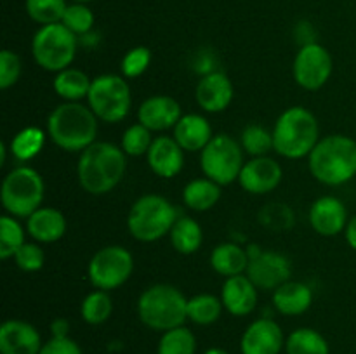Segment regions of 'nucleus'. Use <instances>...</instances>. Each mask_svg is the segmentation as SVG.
<instances>
[{
	"mask_svg": "<svg viewBox=\"0 0 356 354\" xmlns=\"http://www.w3.org/2000/svg\"><path fill=\"white\" fill-rule=\"evenodd\" d=\"M127 170L125 151L111 142H94L80 153L76 177L89 194H106L118 186Z\"/></svg>",
	"mask_w": 356,
	"mask_h": 354,
	"instance_id": "obj_1",
	"label": "nucleus"
},
{
	"mask_svg": "<svg viewBox=\"0 0 356 354\" xmlns=\"http://www.w3.org/2000/svg\"><path fill=\"white\" fill-rule=\"evenodd\" d=\"M309 172L325 186H341L356 176V141L343 134L322 137L308 156Z\"/></svg>",
	"mask_w": 356,
	"mask_h": 354,
	"instance_id": "obj_2",
	"label": "nucleus"
},
{
	"mask_svg": "<svg viewBox=\"0 0 356 354\" xmlns=\"http://www.w3.org/2000/svg\"><path fill=\"white\" fill-rule=\"evenodd\" d=\"M97 120L90 108L79 103H65L49 115L47 132L58 148L82 153L96 142Z\"/></svg>",
	"mask_w": 356,
	"mask_h": 354,
	"instance_id": "obj_3",
	"label": "nucleus"
},
{
	"mask_svg": "<svg viewBox=\"0 0 356 354\" xmlns=\"http://www.w3.org/2000/svg\"><path fill=\"white\" fill-rule=\"evenodd\" d=\"M273 149L289 160L309 156L320 141V125L315 115L302 106H292L277 118L273 127Z\"/></svg>",
	"mask_w": 356,
	"mask_h": 354,
	"instance_id": "obj_4",
	"label": "nucleus"
},
{
	"mask_svg": "<svg viewBox=\"0 0 356 354\" xmlns=\"http://www.w3.org/2000/svg\"><path fill=\"white\" fill-rule=\"evenodd\" d=\"M138 316L143 325L163 333L184 325L188 319V298L172 285H152L139 295Z\"/></svg>",
	"mask_w": 356,
	"mask_h": 354,
	"instance_id": "obj_5",
	"label": "nucleus"
},
{
	"mask_svg": "<svg viewBox=\"0 0 356 354\" xmlns=\"http://www.w3.org/2000/svg\"><path fill=\"white\" fill-rule=\"evenodd\" d=\"M179 217L176 207L160 194H145L132 203L127 215V229L138 242L152 243L169 235Z\"/></svg>",
	"mask_w": 356,
	"mask_h": 354,
	"instance_id": "obj_6",
	"label": "nucleus"
},
{
	"mask_svg": "<svg viewBox=\"0 0 356 354\" xmlns=\"http://www.w3.org/2000/svg\"><path fill=\"white\" fill-rule=\"evenodd\" d=\"M0 198L13 217L28 219L44 201V179L31 167H17L3 179Z\"/></svg>",
	"mask_w": 356,
	"mask_h": 354,
	"instance_id": "obj_7",
	"label": "nucleus"
},
{
	"mask_svg": "<svg viewBox=\"0 0 356 354\" xmlns=\"http://www.w3.org/2000/svg\"><path fill=\"white\" fill-rule=\"evenodd\" d=\"M35 62L47 71L59 73L70 68L76 54V35L63 23L45 24L31 42Z\"/></svg>",
	"mask_w": 356,
	"mask_h": 354,
	"instance_id": "obj_8",
	"label": "nucleus"
},
{
	"mask_svg": "<svg viewBox=\"0 0 356 354\" xmlns=\"http://www.w3.org/2000/svg\"><path fill=\"white\" fill-rule=\"evenodd\" d=\"M87 103L99 120L106 124H118L127 117L131 110V87L124 76L111 75V73L99 75L90 83Z\"/></svg>",
	"mask_w": 356,
	"mask_h": 354,
	"instance_id": "obj_9",
	"label": "nucleus"
},
{
	"mask_svg": "<svg viewBox=\"0 0 356 354\" xmlns=\"http://www.w3.org/2000/svg\"><path fill=\"white\" fill-rule=\"evenodd\" d=\"M242 146L228 134H218L202 149L200 165L205 177L218 183L219 186H228L235 183L243 169Z\"/></svg>",
	"mask_w": 356,
	"mask_h": 354,
	"instance_id": "obj_10",
	"label": "nucleus"
},
{
	"mask_svg": "<svg viewBox=\"0 0 356 354\" xmlns=\"http://www.w3.org/2000/svg\"><path fill=\"white\" fill-rule=\"evenodd\" d=\"M134 271V259L127 248L120 245L103 246L89 262V280L97 290L110 292L122 287Z\"/></svg>",
	"mask_w": 356,
	"mask_h": 354,
	"instance_id": "obj_11",
	"label": "nucleus"
},
{
	"mask_svg": "<svg viewBox=\"0 0 356 354\" xmlns=\"http://www.w3.org/2000/svg\"><path fill=\"white\" fill-rule=\"evenodd\" d=\"M247 253H249V266L245 274L256 285L257 290L275 292L291 280V260L284 253L261 250L259 245H249Z\"/></svg>",
	"mask_w": 356,
	"mask_h": 354,
	"instance_id": "obj_12",
	"label": "nucleus"
},
{
	"mask_svg": "<svg viewBox=\"0 0 356 354\" xmlns=\"http://www.w3.org/2000/svg\"><path fill=\"white\" fill-rule=\"evenodd\" d=\"M334 61L330 52L323 45L312 42L305 44L296 54L292 73L298 85L306 90H318L329 82L332 75Z\"/></svg>",
	"mask_w": 356,
	"mask_h": 354,
	"instance_id": "obj_13",
	"label": "nucleus"
},
{
	"mask_svg": "<svg viewBox=\"0 0 356 354\" xmlns=\"http://www.w3.org/2000/svg\"><path fill=\"white\" fill-rule=\"evenodd\" d=\"M284 347V332L271 318H259L250 323L240 340L242 354H280Z\"/></svg>",
	"mask_w": 356,
	"mask_h": 354,
	"instance_id": "obj_14",
	"label": "nucleus"
},
{
	"mask_svg": "<svg viewBox=\"0 0 356 354\" xmlns=\"http://www.w3.org/2000/svg\"><path fill=\"white\" fill-rule=\"evenodd\" d=\"M284 177L280 163L275 162L270 156H256L243 163L240 172L238 183L247 193L250 194H266L278 187Z\"/></svg>",
	"mask_w": 356,
	"mask_h": 354,
	"instance_id": "obj_15",
	"label": "nucleus"
},
{
	"mask_svg": "<svg viewBox=\"0 0 356 354\" xmlns=\"http://www.w3.org/2000/svg\"><path fill=\"white\" fill-rule=\"evenodd\" d=\"M198 106L207 113L225 111L233 101V83L222 71H211L202 76L195 89Z\"/></svg>",
	"mask_w": 356,
	"mask_h": 354,
	"instance_id": "obj_16",
	"label": "nucleus"
},
{
	"mask_svg": "<svg viewBox=\"0 0 356 354\" xmlns=\"http://www.w3.org/2000/svg\"><path fill=\"white\" fill-rule=\"evenodd\" d=\"M42 337L31 323L9 319L0 326V354H38Z\"/></svg>",
	"mask_w": 356,
	"mask_h": 354,
	"instance_id": "obj_17",
	"label": "nucleus"
},
{
	"mask_svg": "<svg viewBox=\"0 0 356 354\" xmlns=\"http://www.w3.org/2000/svg\"><path fill=\"white\" fill-rule=\"evenodd\" d=\"M181 106L170 96H152L143 101L139 106V124L145 125L152 132H162L176 127L181 120Z\"/></svg>",
	"mask_w": 356,
	"mask_h": 354,
	"instance_id": "obj_18",
	"label": "nucleus"
},
{
	"mask_svg": "<svg viewBox=\"0 0 356 354\" xmlns=\"http://www.w3.org/2000/svg\"><path fill=\"white\" fill-rule=\"evenodd\" d=\"M309 224L320 236H336L348 226V210L336 196H322L309 208Z\"/></svg>",
	"mask_w": 356,
	"mask_h": 354,
	"instance_id": "obj_19",
	"label": "nucleus"
},
{
	"mask_svg": "<svg viewBox=\"0 0 356 354\" xmlns=\"http://www.w3.org/2000/svg\"><path fill=\"white\" fill-rule=\"evenodd\" d=\"M148 165L159 177H176L183 170L184 165V149L177 144L174 137L160 135L152 142L148 155Z\"/></svg>",
	"mask_w": 356,
	"mask_h": 354,
	"instance_id": "obj_20",
	"label": "nucleus"
},
{
	"mask_svg": "<svg viewBox=\"0 0 356 354\" xmlns=\"http://www.w3.org/2000/svg\"><path fill=\"white\" fill-rule=\"evenodd\" d=\"M221 301L232 316L250 314L257 305V288L247 274L226 278L221 290Z\"/></svg>",
	"mask_w": 356,
	"mask_h": 354,
	"instance_id": "obj_21",
	"label": "nucleus"
},
{
	"mask_svg": "<svg viewBox=\"0 0 356 354\" xmlns=\"http://www.w3.org/2000/svg\"><path fill=\"white\" fill-rule=\"evenodd\" d=\"M212 127L202 115H183L174 127V139L184 151H202L211 142Z\"/></svg>",
	"mask_w": 356,
	"mask_h": 354,
	"instance_id": "obj_22",
	"label": "nucleus"
},
{
	"mask_svg": "<svg viewBox=\"0 0 356 354\" xmlns=\"http://www.w3.org/2000/svg\"><path fill=\"white\" fill-rule=\"evenodd\" d=\"M28 235L40 243H54L66 233V219L52 207H40L28 217Z\"/></svg>",
	"mask_w": 356,
	"mask_h": 354,
	"instance_id": "obj_23",
	"label": "nucleus"
},
{
	"mask_svg": "<svg viewBox=\"0 0 356 354\" xmlns=\"http://www.w3.org/2000/svg\"><path fill=\"white\" fill-rule=\"evenodd\" d=\"M313 304L312 288L301 281H291L284 283L273 292V305L280 314L284 316H299L305 314Z\"/></svg>",
	"mask_w": 356,
	"mask_h": 354,
	"instance_id": "obj_24",
	"label": "nucleus"
},
{
	"mask_svg": "<svg viewBox=\"0 0 356 354\" xmlns=\"http://www.w3.org/2000/svg\"><path fill=\"white\" fill-rule=\"evenodd\" d=\"M211 266L216 273L225 278L238 276V274H243L247 271L249 253L238 243H219L211 253Z\"/></svg>",
	"mask_w": 356,
	"mask_h": 354,
	"instance_id": "obj_25",
	"label": "nucleus"
},
{
	"mask_svg": "<svg viewBox=\"0 0 356 354\" xmlns=\"http://www.w3.org/2000/svg\"><path fill=\"white\" fill-rule=\"evenodd\" d=\"M221 198V186L209 177L193 179L184 186L183 201L195 212L211 210Z\"/></svg>",
	"mask_w": 356,
	"mask_h": 354,
	"instance_id": "obj_26",
	"label": "nucleus"
},
{
	"mask_svg": "<svg viewBox=\"0 0 356 354\" xmlns=\"http://www.w3.org/2000/svg\"><path fill=\"white\" fill-rule=\"evenodd\" d=\"M169 236L174 250L183 255L195 253L204 242V231H202L200 224L188 215H179L176 219Z\"/></svg>",
	"mask_w": 356,
	"mask_h": 354,
	"instance_id": "obj_27",
	"label": "nucleus"
},
{
	"mask_svg": "<svg viewBox=\"0 0 356 354\" xmlns=\"http://www.w3.org/2000/svg\"><path fill=\"white\" fill-rule=\"evenodd\" d=\"M90 83L92 80L76 68H66L63 71L56 73L54 78V90L59 97L66 99L68 103H76V101L83 99L89 96Z\"/></svg>",
	"mask_w": 356,
	"mask_h": 354,
	"instance_id": "obj_28",
	"label": "nucleus"
},
{
	"mask_svg": "<svg viewBox=\"0 0 356 354\" xmlns=\"http://www.w3.org/2000/svg\"><path fill=\"white\" fill-rule=\"evenodd\" d=\"M287 354H329V342L313 328H298L285 340Z\"/></svg>",
	"mask_w": 356,
	"mask_h": 354,
	"instance_id": "obj_29",
	"label": "nucleus"
},
{
	"mask_svg": "<svg viewBox=\"0 0 356 354\" xmlns=\"http://www.w3.org/2000/svg\"><path fill=\"white\" fill-rule=\"evenodd\" d=\"M222 301L212 294H200L188 298V319L195 325L207 326L218 321L222 312Z\"/></svg>",
	"mask_w": 356,
	"mask_h": 354,
	"instance_id": "obj_30",
	"label": "nucleus"
},
{
	"mask_svg": "<svg viewBox=\"0 0 356 354\" xmlns=\"http://www.w3.org/2000/svg\"><path fill=\"white\" fill-rule=\"evenodd\" d=\"M113 312V302L108 292L104 290H94L87 295L80 304V314H82L83 321L89 325H103L108 321Z\"/></svg>",
	"mask_w": 356,
	"mask_h": 354,
	"instance_id": "obj_31",
	"label": "nucleus"
},
{
	"mask_svg": "<svg viewBox=\"0 0 356 354\" xmlns=\"http://www.w3.org/2000/svg\"><path fill=\"white\" fill-rule=\"evenodd\" d=\"M159 354H195L197 353V339L193 332L186 326L167 330L162 333L159 342Z\"/></svg>",
	"mask_w": 356,
	"mask_h": 354,
	"instance_id": "obj_32",
	"label": "nucleus"
},
{
	"mask_svg": "<svg viewBox=\"0 0 356 354\" xmlns=\"http://www.w3.org/2000/svg\"><path fill=\"white\" fill-rule=\"evenodd\" d=\"M45 142V134L38 127H26L14 135L10 141V151L19 162H28L42 151Z\"/></svg>",
	"mask_w": 356,
	"mask_h": 354,
	"instance_id": "obj_33",
	"label": "nucleus"
},
{
	"mask_svg": "<svg viewBox=\"0 0 356 354\" xmlns=\"http://www.w3.org/2000/svg\"><path fill=\"white\" fill-rule=\"evenodd\" d=\"M24 231L13 215L0 217V257L7 260L24 245Z\"/></svg>",
	"mask_w": 356,
	"mask_h": 354,
	"instance_id": "obj_34",
	"label": "nucleus"
},
{
	"mask_svg": "<svg viewBox=\"0 0 356 354\" xmlns=\"http://www.w3.org/2000/svg\"><path fill=\"white\" fill-rule=\"evenodd\" d=\"M66 7V0H26L28 16L42 26L61 23Z\"/></svg>",
	"mask_w": 356,
	"mask_h": 354,
	"instance_id": "obj_35",
	"label": "nucleus"
},
{
	"mask_svg": "<svg viewBox=\"0 0 356 354\" xmlns=\"http://www.w3.org/2000/svg\"><path fill=\"white\" fill-rule=\"evenodd\" d=\"M242 148L250 156H266L273 149V132L264 128L263 125H247L242 132Z\"/></svg>",
	"mask_w": 356,
	"mask_h": 354,
	"instance_id": "obj_36",
	"label": "nucleus"
},
{
	"mask_svg": "<svg viewBox=\"0 0 356 354\" xmlns=\"http://www.w3.org/2000/svg\"><path fill=\"white\" fill-rule=\"evenodd\" d=\"M152 130L146 128L143 124H134L124 132L122 135V149L129 156H141L148 155L152 148Z\"/></svg>",
	"mask_w": 356,
	"mask_h": 354,
	"instance_id": "obj_37",
	"label": "nucleus"
},
{
	"mask_svg": "<svg viewBox=\"0 0 356 354\" xmlns=\"http://www.w3.org/2000/svg\"><path fill=\"white\" fill-rule=\"evenodd\" d=\"M259 222L270 231H287L294 226V212L285 203H270L261 208Z\"/></svg>",
	"mask_w": 356,
	"mask_h": 354,
	"instance_id": "obj_38",
	"label": "nucleus"
},
{
	"mask_svg": "<svg viewBox=\"0 0 356 354\" xmlns=\"http://www.w3.org/2000/svg\"><path fill=\"white\" fill-rule=\"evenodd\" d=\"M61 23L75 35H87L94 26V14L86 3H72L66 7Z\"/></svg>",
	"mask_w": 356,
	"mask_h": 354,
	"instance_id": "obj_39",
	"label": "nucleus"
},
{
	"mask_svg": "<svg viewBox=\"0 0 356 354\" xmlns=\"http://www.w3.org/2000/svg\"><path fill=\"white\" fill-rule=\"evenodd\" d=\"M152 58V51H149L148 47H145V45L131 49V51L124 56V59H122V75H124L125 78H138V76H141L143 73L148 69Z\"/></svg>",
	"mask_w": 356,
	"mask_h": 354,
	"instance_id": "obj_40",
	"label": "nucleus"
},
{
	"mask_svg": "<svg viewBox=\"0 0 356 354\" xmlns=\"http://www.w3.org/2000/svg\"><path fill=\"white\" fill-rule=\"evenodd\" d=\"M21 76V59L16 52H0V89H9Z\"/></svg>",
	"mask_w": 356,
	"mask_h": 354,
	"instance_id": "obj_41",
	"label": "nucleus"
},
{
	"mask_svg": "<svg viewBox=\"0 0 356 354\" xmlns=\"http://www.w3.org/2000/svg\"><path fill=\"white\" fill-rule=\"evenodd\" d=\"M17 267L26 273H35V271L42 269L45 260V253L37 243H24L14 255Z\"/></svg>",
	"mask_w": 356,
	"mask_h": 354,
	"instance_id": "obj_42",
	"label": "nucleus"
},
{
	"mask_svg": "<svg viewBox=\"0 0 356 354\" xmlns=\"http://www.w3.org/2000/svg\"><path fill=\"white\" fill-rule=\"evenodd\" d=\"M38 354H83L82 349H80L79 344L75 340H72L70 337L66 339H54L51 337V340L42 346L40 353Z\"/></svg>",
	"mask_w": 356,
	"mask_h": 354,
	"instance_id": "obj_43",
	"label": "nucleus"
},
{
	"mask_svg": "<svg viewBox=\"0 0 356 354\" xmlns=\"http://www.w3.org/2000/svg\"><path fill=\"white\" fill-rule=\"evenodd\" d=\"M70 333V321L65 318H56L51 323V335L54 339H66Z\"/></svg>",
	"mask_w": 356,
	"mask_h": 354,
	"instance_id": "obj_44",
	"label": "nucleus"
},
{
	"mask_svg": "<svg viewBox=\"0 0 356 354\" xmlns=\"http://www.w3.org/2000/svg\"><path fill=\"white\" fill-rule=\"evenodd\" d=\"M344 233H346L348 245H350L353 250H356V215L348 221V226L346 229H344Z\"/></svg>",
	"mask_w": 356,
	"mask_h": 354,
	"instance_id": "obj_45",
	"label": "nucleus"
},
{
	"mask_svg": "<svg viewBox=\"0 0 356 354\" xmlns=\"http://www.w3.org/2000/svg\"><path fill=\"white\" fill-rule=\"evenodd\" d=\"M6 160H7V146L6 142L0 144V165H6Z\"/></svg>",
	"mask_w": 356,
	"mask_h": 354,
	"instance_id": "obj_46",
	"label": "nucleus"
},
{
	"mask_svg": "<svg viewBox=\"0 0 356 354\" xmlns=\"http://www.w3.org/2000/svg\"><path fill=\"white\" fill-rule=\"evenodd\" d=\"M204 354H229V353H228V351L221 349V347H211V349L205 351Z\"/></svg>",
	"mask_w": 356,
	"mask_h": 354,
	"instance_id": "obj_47",
	"label": "nucleus"
},
{
	"mask_svg": "<svg viewBox=\"0 0 356 354\" xmlns=\"http://www.w3.org/2000/svg\"><path fill=\"white\" fill-rule=\"evenodd\" d=\"M72 2H75V3H87V2H90V0H72Z\"/></svg>",
	"mask_w": 356,
	"mask_h": 354,
	"instance_id": "obj_48",
	"label": "nucleus"
}]
</instances>
